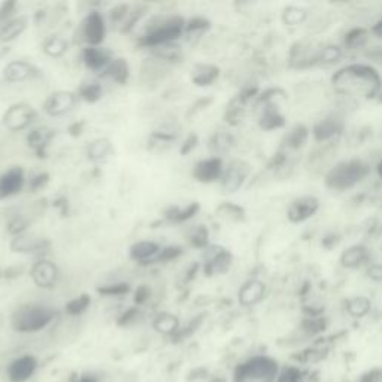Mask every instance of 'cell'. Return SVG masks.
<instances>
[{"label": "cell", "mask_w": 382, "mask_h": 382, "mask_svg": "<svg viewBox=\"0 0 382 382\" xmlns=\"http://www.w3.org/2000/svg\"><path fill=\"white\" fill-rule=\"evenodd\" d=\"M332 82L336 90L343 94L375 99L382 93V78L378 70L362 63L342 68L333 75Z\"/></svg>", "instance_id": "obj_1"}, {"label": "cell", "mask_w": 382, "mask_h": 382, "mask_svg": "<svg viewBox=\"0 0 382 382\" xmlns=\"http://www.w3.org/2000/svg\"><path fill=\"white\" fill-rule=\"evenodd\" d=\"M279 369L281 363L273 355L254 354L235 366L232 382H276Z\"/></svg>", "instance_id": "obj_2"}, {"label": "cell", "mask_w": 382, "mask_h": 382, "mask_svg": "<svg viewBox=\"0 0 382 382\" xmlns=\"http://www.w3.org/2000/svg\"><path fill=\"white\" fill-rule=\"evenodd\" d=\"M371 173L369 164L360 159L339 161L326 175V185L333 191H348L364 181Z\"/></svg>", "instance_id": "obj_3"}, {"label": "cell", "mask_w": 382, "mask_h": 382, "mask_svg": "<svg viewBox=\"0 0 382 382\" xmlns=\"http://www.w3.org/2000/svg\"><path fill=\"white\" fill-rule=\"evenodd\" d=\"M56 318V311L44 304H23L11 318L12 328L18 333H36L49 326Z\"/></svg>", "instance_id": "obj_4"}, {"label": "cell", "mask_w": 382, "mask_h": 382, "mask_svg": "<svg viewBox=\"0 0 382 382\" xmlns=\"http://www.w3.org/2000/svg\"><path fill=\"white\" fill-rule=\"evenodd\" d=\"M185 21L181 17H161L152 21L147 33L141 37L139 44L149 48H156L164 44H173L178 37L184 35Z\"/></svg>", "instance_id": "obj_5"}, {"label": "cell", "mask_w": 382, "mask_h": 382, "mask_svg": "<svg viewBox=\"0 0 382 382\" xmlns=\"http://www.w3.org/2000/svg\"><path fill=\"white\" fill-rule=\"evenodd\" d=\"M285 99V93L279 88H271L257 97L256 113L259 125L263 130H276L285 125V117L278 106V99Z\"/></svg>", "instance_id": "obj_6"}, {"label": "cell", "mask_w": 382, "mask_h": 382, "mask_svg": "<svg viewBox=\"0 0 382 382\" xmlns=\"http://www.w3.org/2000/svg\"><path fill=\"white\" fill-rule=\"evenodd\" d=\"M203 260H205L203 272H205L207 276H215L223 275L230 269L233 256L230 251L223 247L209 245L208 248H205V252H203Z\"/></svg>", "instance_id": "obj_7"}, {"label": "cell", "mask_w": 382, "mask_h": 382, "mask_svg": "<svg viewBox=\"0 0 382 382\" xmlns=\"http://www.w3.org/2000/svg\"><path fill=\"white\" fill-rule=\"evenodd\" d=\"M249 172L251 166L247 161L235 160L228 164L221 176V185L226 193H236V191L247 181Z\"/></svg>", "instance_id": "obj_8"}, {"label": "cell", "mask_w": 382, "mask_h": 382, "mask_svg": "<svg viewBox=\"0 0 382 382\" xmlns=\"http://www.w3.org/2000/svg\"><path fill=\"white\" fill-rule=\"evenodd\" d=\"M36 118V112L30 105L17 104L12 105L4 116V124L12 132H20L27 129L32 121Z\"/></svg>", "instance_id": "obj_9"}, {"label": "cell", "mask_w": 382, "mask_h": 382, "mask_svg": "<svg viewBox=\"0 0 382 382\" xmlns=\"http://www.w3.org/2000/svg\"><path fill=\"white\" fill-rule=\"evenodd\" d=\"M318 209H320V200L314 196H302L290 203L287 209V218L291 223L299 224L312 218Z\"/></svg>", "instance_id": "obj_10"}, {"label": "cell", "mask_w": 382, "mask_h": 382, "mask_svg": "<svg viewBox=\"0 0 382 382\" xmlns=\"http://www.w3.org/2000/svg\"><path fill=\"white\" fill-rule=\"evenodd\" d=\"M82 39L90 45V47H97L105 39L106 35V27H105V20L100 16V12L93 11L85 17L82 21Z\"/></svg>", "instance_id": "obj_11"}, {"label": "cell", "mask_w": 382, "mask_h": 382, "mask_svg": "<svg viewBox=\"0 0 382 382\" xmlns=\"http://www.w3.org/2000/svg\"><path fill=\"white\" fill-rule=\"evenodd\" d=\"M37 371V360L30 354L12 360L6 369V378L9 382H27Z\"/></svg>", "instance_id": "obj_12"}, {"label": "cell", "mask_w": 382, "mask_h": 382, "mask_svg": "<svg viewBox=\"0 0 382 382\" xmlns=\"http://www.w3.org/2000/svg\"><path fill=\"white\" fill-rule=\"evenodd\" d=\"M30 276L33 279V283L45 290L54 288L58 279V269L54 263H51L48 260H39L36 261L30 271Z\"/></svg>", "instance_id": "obj_13"}, {"label": "cell", "mask_w": 382, "mask_h": 382, "mask_svg": "<svg viewBox=\"0 0 382 382\" xmlns=\"http://www.w3.org/2000/svg\"><path fill=\"white\" fill-rule=\"evenodd\" d=\"M223 173H224V164L220 157H211L207 160H202L193 169L195 180L203 184H209V183L221 180Z\"/></svg>", "instance_id": "obj_14"}, {"label": "cell", "mask_w": 382, "mask_h": 382, "mask_svg": "<svg viewBox=\"0 0 382 382\" xmlns=\"http://www.w3.org/2000/svg\"><path fill=\"white\" fill-rule=\"evenodd\" d=\"M343 129H345V123H343V118L339 116H328L323 120L318 121L314 129H312V135L316 142H327L330 139H333L336 136H339Z\"/></svg>", "instance_id": "obj_15"}, {"label": "cell", "mask_w": 382, "mask_h": 382, "mask_svg": "<svg viewBox=\"0 0 382 382\" xmlns=\"http://www.w3.org/2000/svg\"><path fill=\"white\" fill-rule=\"evenodd\" d=\"M78 101V96L72 92H57L51 94L44 104V111L51 117H60L73 109Z\"/></svg>", "instance_id": "obj_16"}, {"label": "cell", "mask_w": 382, "mask_h": 382, "mask_svg": "<svg viewBox=\"0 0 382 382\" xmlns=\"http://www.w3.org/2000/svg\"><path fill=\"white\" fill-rule=\"evenodd\" d=\"M266 296V285L259 279H249L244 285L240 287L238 292V299L242 307L251 308L259 304Z\"/></svg>", "instance_id": "obj_17"}, {"label": "cell", "mask_w": 382, "mask_h": 382, "mask_svg": "<svg viewBox=\"0 0 382 382\" xmlns=\"http://www.w3.org/2000/svg\"><path fill=\"white\" fill-rule=\"evenodd\" d=\"M24 185V172L21 168H12L0 175V199L18 195Z\"/></svg>", "instance_id": "obj_18"}, {"label": "cell", "mask_w": 382, "mask_h": 382, "mask_svg": "<svg viewBox=\"0 0 382 382\" xmlns=\"http://www.w3.org/2000/svg\"><path fill=\"white\" fill-rule=\"evenodd\" d=\"M312 372L302 364L288 363L281 364L276 382H312Z\"/></svg>", "instance_id": "obj_19"}, {"label": "cell", "mask_w": 382, "mask_h": 382, "mask_svg": "<svg viewBox=\"0 0 382 382\" xmlns=\"http://www.w3.org/2000/svg\"><path fill=\"white\" fill-rule=\"evenodd\" d=\"M82 60L88 69L100 70V69H106V66L109 65L112 58L108 51H105L104 48L88 47L82 51Z\"/></svg>", "instance_id": "obj_20"}, {"label": "cell", "mask_w": 382, "mask_h": 382, "mask_svg": "<svg viewBox=\"0 0 382 382\" xmlns=\"http://www.w3.org/2000/svg\"><path fill=\"white\" fill-rule=\"evenodd\" d=\"M48 247V240L42 238H35V236H27V235H20L16 236L11 242V249L14 252H37L42 251Z\"/></svg>", "instance_id": "obj_21"}, {"label": "cell", "mask_w": 382, "mask_h": 382, "mask_svg": "<svg viewBox=\"0 0 382 382\" xmlns=\"http://www.w3.org/2000/svg\"><path fill=\"white\" fill-rule=\"evenodd\" d=\"M35 68L25 61H11L4 69V76L8 82H21L32 78L35 75Z\"/></svg>", "instance_id": "obj_22"}, {"label": "cell", "mask_w": 382, "mask_h": 382, "mask_svg": "<svg viewBox=\"0 0 382 382\" xmlns=\"http://www.w3.org/2000/svg\"><path fill=\"white\" fill-rule=\"evenodd\" d=\"M369 260V249L364 245H352L343 251L340 256V263L348 269H357Z\"/></svg>", "instance_id": "obj_23"}, {"label": "cell", "mask_w": 382, "mask_h": 382, "mask_svg": "<svg viewBox=\"0 0 382 382\" xmlns=\"http://www.w3.org/2000/svg\"><path fill=\"white\" fill-rule=\"evenodd\" d=\"M159 252H160V245L156 244V242L141 240V242H136V244L130 247V259L147 264L148 260H154V257Z\"/></svg>", "instance_id": "obj_24"}, {"label": "cell", "mask_w": 382, "mask_h": 382, "mask_svg": "<svg viewBox=\"0 0 382 382\" xmlns=\"http://www.w3.org/2000/svg\"><path fill=\"white\" fill-rule=\"evenodd\" d=\"M152 327L157 333L164 336H173L178 330H180V320L178 316L169 312H160L156 315L154 320H152Z\"/></svg>", "instance_id": "obj_25"}, {"label": "cell", "mask_w": 382, "mask_h": 382, "mask_svg": "<svg viewBox=\"0 0 382 382\" xmlns=\"http://www.w3.org/2000/svg\"><path fill=\"white\" fill-rule=\"evenodd\" d=\"M53 136H54V130L48 129V127H37V129H35L29 133L27 144H29V147H32L36 151L37 156L44 157L45 148L48 147Z\"/></svg>", "instance_id": "obj_26"}, {"label": "cell", "mask_w": 382, "mask_h": 382, "mask_svg": "<svg viewBox=\"0 0 382 382\" xmlns=\"http://www.w3.org/2000/svg\"><path fill=\"white\" fill-rule=\"evenodd\" d=\"M220 76V69L214 65H196L191 72V80L199 87L212 85Z\"/></svg>", "instance_id": "obj_27"}, {"label": "cell", "mask_w": 382, "mask_h": 382, "mask_svg": "<svg viewBox=\"0 0 382 382\" xmlns=\"http://www.w3.org/2000/svg\"><path fill=\"white\" fill-rule=\"evenodd\" d=\"M104 75H105V76H109V78L113 80L116 82L124 85L127 81H129V76H130L129 63H127V61H125L124 58H121V57L112 58L109 65L106 66Z\"/></svg>", "instance_id": "obj_28"}, {"label": "cell", "mask_w": 382, "mask_h": 382, "mask_svg": "<svg viewBox=\"0 0 382 382\" xmlns=\"http://www.w3.org/2000/svg\"><path fill=\"white\" fill-rule=\"evenodd\" d=\"M113 148L108 139H96L87 149V156L93 163H105L112 156Z\"/></svg>", "instance_id": "obj_29"}, {"label": "cell", "mask_w": 382, "mask_h": 382, "mask_svg": "<svg viewBox=\"0 0 382 382\" xmlns=\"http://www.w3.org/2000/svg\"><path fill=\"white\" fill-rule=\"evenodd\" d=\"M25 29H27V18L25 17L9 20L0 27V42H11L17 39Z\"/></svg>", "instance_id": "obj_30"}, {"label": "cell", "mask_w": 382, "mask_h": 382, "mask_svg": "<svg viewBox=\"0 0 382 382\" xmlns=\"http://www.w3.org/2000/svg\"><path fill=\"white\" fill-rule=\"evenodd\" d=\"M308 139H309L308 127L303 124H297L285 135L283 144L287 149H299L308 142Z\"/></svg>", "instance_id": "obj_31"}, {"label": "cell", "mask_w": 382, "mask_h": 382, "mask_svg": "<svg viewBox=\"0 0 382 382\" xmlns=\"http://www.w3.org/2000/svg\"><path fill=\"white\" fill-rule=\"evenodd\" d=\"M199 209H200L199 203L193 202V203H190L185 209L180 207L168 208L166 211H164V216H166L168 221H172V223H184L190 218H193V216L199 212Z\"/></svg>", "instance_id": "obj_32"}, {"label": "cell", "mask_w": 382, "mask_h": 382, "mask_svg": "<svg viewBox=\"0 0 382 382\" xmlns=\"http://www.w3.org/2000/svg\"><path fill=\"white\" fill-rule=\"evenodd\" d=\"M68 42L61 36H51L44 42V53L49 57H61L68 51Z\"/></svg>", "instance_id": "obj_33"}, {"label": "cell", "mask_w": 382, "mask_h": 382, "mask_svg": "<svg viewBox=\"0 0 382 382\" xmlns=\"http://www.w3.org/2000/svg\"><path fill=\"white\" fill-rule=\"evenodd\" d=\"M216 212H218L220 216H223V218H226L228 221L240 223V221L245 220L244 208H240L239 205H235V203H230V202L223 203V205H220L218 209H216Z\"/></svg>", "instance_id": "obj_34"}, {"label": "cell", "mask_w": 382, "mask_h": 382, "mask_svg": "<svg viewBox=\"0 0 382 382\" xmlns=\"http://www.w3.org/2000/svg\"><path fill=\"white\" fill-rule=\"evenodd\" d=\"M151 49L152 54L163 61H178L181 58V48L176 44H164Z\"/></svg>", "instance_id": "obj_35"}, {"label": "cell", "mask_w": 382, "mask_h": 382, "mask_svg": "<svg viewBox=\"0 0 382 382\" xmlns=\"http://www.w3.org/2000/svg\"><path fill=\"white\" fill-rule=\"evenodd\" d=\"M188 240L195 248L205 249L209 247V233L205 226H196L188 232Z\"/></svg>", "instance_id": "obj_36"}, {"label": "cell", "mask_w": 382, "mask_h": 382, "mask_svg": "<svg viewBox=\"0 0 382 382\" xmlns=\"http://www.w3.org/2000/svg\"><path fill=\"white\" fill-rule=\"evenodd\" d=\"M348 314L354 318H363L372 309V303L367 297H354L347 304Z\"/></svg>", "instance_id": "obj_37"}, {"label": "cell", "mask_w": 382, "mask_h": 382, "mask_svg": "<svg viewBox=\"0 0 382 382\" xmlns=\"http://www.w3.org/2000/svg\"><path fill=\"white\" fill-rule=\"evenodd\" d=\"M211 27V23L207 18L195 17L188 21H185L184 35L187 37H199L202 33H205Z\"/></svg>", "instance_id": "obj_38"}, {"label": "cell", "mask_w": 382, "mask_h": 382, "mask_svg": "<svg viewBox=\"0 0 382 382\" xmlns=\"http://www.w3.org/2000/svg\"><path fill=\"white\" fill-rule=\"evenodd\" d=\"M203 320H205V315L195 316L193 320H190L184 327H180V330H178V332L172 336V340L173 342H181V340L190 338L191 335H195L199 330V327L202 326Z\"/></svg>", "instance_id": "obj_39"}, {"label": "cell", "mask_w": 382, "mask_h": 382, "mask_svg": "<svg viewBox=\"0 0 382 382\" xmlns=\"http://www.w3.org/2000/svg\"><path fill=\"white\" fill-rule=\"evenodd\" d=\"M369 41V32L366 29H352L345 36V47L348 49H357L367 44Z\"/></svg>", "instance_id": "obj_40"}, {"label": "cell", "mask_w": 382, "mask_h": 382, "mask_svg": "<svg viewBox=\"0 0 382 382\" xmlns=\"http://www.w3.org/2000/svg\"><path fill=\"white\" fill-rule=\"evenodd\" d=\"M90 303H92V297L88 296V295H81L80 297H76V299H72L66 307H65V311L68 315H72V316H76V315H81L84 314L88 307H90Z\"/></svg>", "instance_id": "obj_41"}, {"label": "cell", "mask_w": 382, "mask_h": 382, "mask_svg": "<svg viewBox=\"0 0 382 382\" xmlns=\"http://www.w3.org/2000/svg\"><path fill=\"white\" fill-rule=\"evenodd\" d=\"M101 94H104V92H101V87L97 82L84 84L81 85L78 92V97L88 101V104H94V101H97L101 97Z\"/></svg>", "instance_id": "obj_42"}, {"label": "cell", "mask_w": 382, "mask_h": 382, "mask_svg": "<svg viewBox=\"0 0 382 382\" xmlns=\"http://www.w3.org/2000/svg\"><path fill=\"white\" fill-rule=\"evenodd\" d=\"M232 145H233V139L227 133H216L211 141V148L215 154H221V152L228 151Z\"/></svg>", "instance_id": "obj_43"}, {"label": "cell", "mask_w": 382, "mask_h": 382, "mask_svg": "<svg viewBox=\"0 0 382 382\" xmlns=\"http://www.w3.org/2000/svg\"><path fill=\"white\" fill-rule=\"evenodd\" d=\"M244 106L245 104H242V101L236 97L226 111V121L230 124H238L242 120V117H244Z\"/></svg>", "instance_id": "obj_44"}, {"label": "cell", "mask_w": 382, "mask_h": 382, "mask_svg": "<svg viewBox=\"0 0 382 382\" xmlns=\"http://www.w3.org/2000/svg\"><path fill=\"white\" fill-rule=\"evenodd\" d=\"M130 291V285L129 284H111V285H104L99 287L97 292L101 296H109V297H120L127 295V292Z\"/></svg>", "instance_id": "obj_45"}, {"label": "cell", "mask_w": 382, "mask_h": 382, "mask_svg": "<svg viewBox=\"0 0 382 382\" xmlns=\"http://www.w3.org/2000/svg\"><path fill=\"white\" fill-rule=\"evenodd\" d=\"M183 254V248L181 247H166L160 249V252L157 254V256L154 257V260L152 261H160V263H164V261H172L175 259H178Z\"/></svg>", "instance_id": "obj_46"}, {"label": "cell", "mask_w": 382, "mask_h": 382, "mask_svg": "<svg viewBox=\"0 0 382 382\" xmlns=\"http://www.w3.org/2000/svg\"><path fill=\"white\" fill-rule=\"evenodd\" d=\"M27 226H29V221L18 215V216H16V218H12L8 223V232L11 235H14V238H16V236L24 235V232L27 230Z\"/></svg>", "instance_id": "obj_47"}, {"label": "cell", "mask_w": 382, "mask_h": 382, "mask_svg": "<svg viewBox=\"0 0 382 382\" xmlns=\"http://www.w3.org/2000/svg\"><path fill=\"white\" fill-rule=\"evenodd\" d=\"M304 17H307V14H304L303 9H299V8H287L285 12H284V21L290 25H295V24H299L304 20Z\"/></svg>", "instance_id": "obj_48"}, {"label": "cell", "mask_w": 382, "mask_h": 382, "mask_svg": "<svg viewBox=\"0 0 382 382\" xmlns=\"http://www.w3.org/2000/svg\"><path fill=\"white\" fill-rule=\"evenodd\" d=\"M355 382H382V367H372L362 372Z\"/></svg>", "instance_id": "obj_49"}, {"label": "cell", "mask_w": 382, "mask_h": 382, "mask_svg": "<svg viewBox=\"0 0 382 382\" xmlns=\"http://www.w3.org/2000/svg\"><path fill=\"white\" fill-rule=\"evenodd\" d=\"M127 17H129V5H117L111 11V20L112 23H121L124 21Z\"/></svg>", "instance_id": "obj_50"}, {"label": "cell", "mask_w": 382, "mask_h": 382, "mask_svg": "<svg viewBox=\"0 0 382 382\" xmlns=\"http://www.w3.org/2000/svg\"><path fill=\"white\" fill-rule=\"evenodd\" d=\"M16 6L17 4L14 0H6V2L2 4V6H0V24L4 25L8 23V18L11 17L12 12L16 11Z\"/></svg>", "instance_id": "obj_51"}, {"label": "cell", "mask_w": 382, "mask_h": 382, "mask_svg": "<svg viewBox=\"0 0 382 382\" xmlns=\"http://www.w3.org/2000/svg\"><path fill=\"white\" fill-rule=\"evenodd\" d=\"M139 316V309L137 308H130L127 309L120 318H118V326L124 327V326H130L132 323H135Z\"/></svg>", "instance_id": "obj_52"}, {"label": "cell", "mask_w": 382, "mask_h": 382, "mask_svg": "<svg viewBox=\"0 0 382 382\" xmlns=\"http://www.w3.org/2000/svg\"><path fill=\"white\" fill-rule=\"evenodd\" d=\"M49 181V175L48 173H37L36 176H33L30 180V190L32 191H37L41 190L42 187H45Z\"/></svg>", "instance_id": "obj_53"}, {"label": "cell", "mask_w": 382, "mask_h": 382, "mask_svg": "<svg viewBox=\"0 0 382 382\" xmlns=\"http://www.w3.org/2000/svg\"><path fill=\"white\" fill-rule=\"evenodd\" d=\"M151 296V291L148 285H141L137 287V290L135 291V303L136 304H144Z\"/></svg>", "instance_id": "obj_54"}, {"label": "cell", "mask_w": 382, "mask_h": 382, "mask_svg": "<svg viewBox=\"0 0 382 382\" xmlns=\"http://www.w3.org/2000/svg\"><path fill=\"white\" fill-rule=\"evenodd\" d=\"M197 142H199V137H197L196 135H190V136L185 139L184 145L181 147V154L185 156V154H188V152L193 151V149L197 147Z\"/></svg>", "instance_id": "obj_55"}, {"label": "cell", "mask_w": 382, "mask_h": 382, "mask_svg": "<svg viewBox=\"0 0 382 382\" xmlns=\"http://www.w3.org/2000/svg\"><path fill=\"white\" fill-rule=\"evenodd\" d=\"M367 276L372 278L374 281H382V264H372L369 267Z\"/></svg>", "instance_id": "obj_56"}, {"label": "cell", "mask_w": 382, "mask_h": 382, "mask_svg": "<svg viewBox=\"0 0 382 382\" xmlns=\"http://www.w3.org/2000/svg\"><path fill=\"white\" fill-rule=\"evenodd\" d=\"M73 382H99V379H97V376H94V375L85 374V375H81V376L76 378Z\"/></svg>", "instance_id": "obj_57"}, {"label": "cell", "mask_w": 382, "mask_h": 382, "mask_svg": "<svg viewBox=\"0 0 382 382\" xmlns=\"http://www.w3.org/2000/svg\"><path fill=\"white\" fill-rule=\"evenodd\" d=\"M374 32H375L378 36H382V17H381V20L374 25Z\"/></svg>", "instance_id": "obj_58"}, {"label": "cell", "mask_w": 382, "mask_h": 382, "mask_svg": "<svg viewBox=\"0 0 382 382\" xmlns=\"http://www.w3.org/2000/svg\"><path fill=\"white\" fill-rule=\"evenodd\" d=\"M376 172H378L379 178H381V180H382V159H381V160H379V163H378V166H376Z\"/></svg>", "instance_id": "obj_59"}, {"label": "cell", "mask_w": 382, "mask_h": 382, "mask_svg": "<svg viewBox=\"0 0 382 382\" xmlns=\"http://www.w3.org/2000/svg\"><path fill=\"white\" fill-rule=\"evenodd\" d=\"M0 278H2V269H0Z\"/></svg>", "instance_id": "obj_60"}]
</instances>
